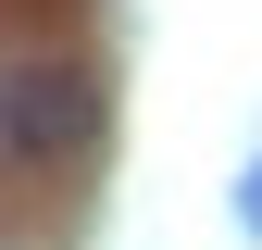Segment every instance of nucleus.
<instances>
[{
    "instance_id": "obj_1",
    "label": "nucleus",
    "mask_w": 262,
    "mask_h": 250,
    "mask_svg": "<svg viewBox=\"0 0 262 250\" xmlns=\"http://www.w3.org/2000/svg\"><path fill=\"white\" fill-rule=\"evenodd\" d=\"M100 138V75L88 62H13L0 75V150L13 163H75Z\"/></svg>"
},
{
    "instance_id": "obj_2",
    "label": "nucleus",
    "mask_w": 262,
    "mask_h": 250,
    "mask_svg": "<svg viewBox=\"0 0 262 250\" xmlns=\"http://www.w3.org/2000/svg\"><path fill=\"white\" fill-rule=\"evenodd\" d=\"M250 225H262V175H250Z\"/></svg>"
}]
</instances>
